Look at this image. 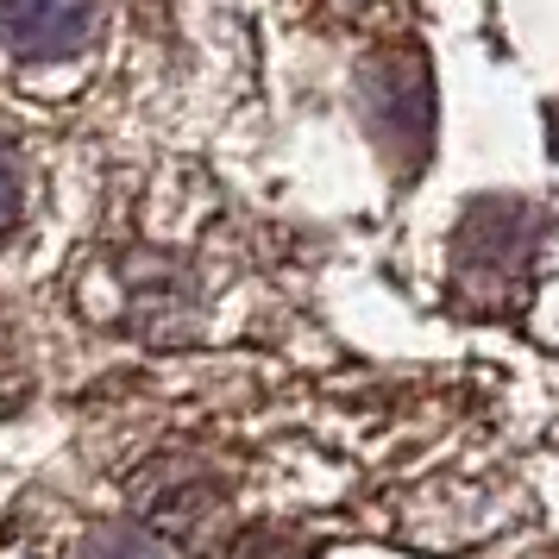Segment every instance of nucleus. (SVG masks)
<instances>
[{"label": "nucleus", "instance_id": "obj_1", "mask_svg": "<svg viewBox=\"0 0 559 559\" xmlns=\"http://www.w3.org/2000/svg\"><path fill=\"white\" fill-rule=\"evenodd\" d=\"M88 32H95L88 0H7V45L26 63L76 51Z\"/></svg>", "mask_w": 559, "mask_h": 559}]
</instances>
